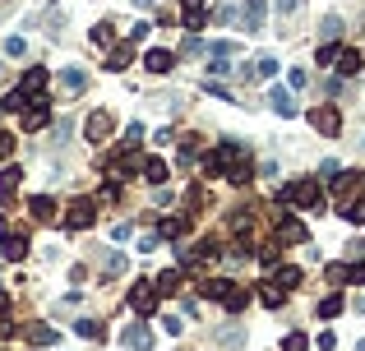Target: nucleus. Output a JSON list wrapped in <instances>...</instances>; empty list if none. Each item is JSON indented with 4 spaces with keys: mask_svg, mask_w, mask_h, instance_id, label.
Masks as SVG:
<instances>
[{
    "mask_svg": "<svg viewBox=\"0 0 365 351\" xmlns=\"http://www.w3.org/2000/svg\"><path fill=\"white\" fill-rule=\"evenodd\" d=\"M282 199H287V203H301V208H319L324 203V190H319V181H291L287 190H282Z\"/></svg>",
    "mask_w": 365,
    "mask_h": 351,
    "instance_id": "f257e3e1",
    "label": "nucleus"
},
{
    "mask_svg": "<svg viewBox=\"0 0 365 351\" xmlns=\"http://www.w3.org/2000/svg\"><path fill=\"white\" fill-rule=\"evenodd\" d=\"M65 222H70L75 231L92 227V222H97V199H75V203L65 208Z\"/></svg>",
    "mask_w": 365,
    "mask_h": 351,
    "instance_id": "f03ea898",
    "label": "nucleus"
},
{
    "mask_svg": "<svg viewBox=\"0 0 365 351\" xmlns=\"http://www.w3.org/2000/svg\"><path fill=\"white\" fill-rule=\"evenodd\" d=\"M157 301H162V291L152 287V282H135V291H130V305H135L144 319H148L152 310H157Z\"/></svg>",
    "mask_w": 365,
    "mask_h": 351,
    "instance_id": "7ed1b4c3",
    "label": "nucleus"
},
{
    "mask_svg": "<svg viewBox=\"0 0 365 351\" xmlns=\"http://www.w3.org/2000/svg\"><path fill=\"white\" fill-rule=\"evenodd\" d=\"M310 125H315L319 134L337 139V130H342V111H337V107H315V111H310Z\"/></svg>",
    "mask_w": 365,
    "mask_h": 351,
    "instance_id": "20e7f679",
    "label": "nucleus"
},
{
    "mask_svg": "<svg viewBox=\"0 0 365 351\" xmlns=\"http://www.w3.org/2000/svg\"><path fill=\"white\" fill-rule=\"evenodd\" d=\"M111 130H116V121H111V111H92L88 125H83V134H88V143H107Z\"/></svg>",
    "mask_w": 365,
    "mask_h": 351,
    "instance_id": "39448f33",
    "label": "nucleus"
},
{
    "mask_svg": "<svg viewBox=\"0 0 365 351\" xmlns=\"http://www.w3.org/2000/svg\"><path fill=\"white\" fill-rule=\"evenodd\" d=\"M277 241H282V245H301V241H310V231H305L296 217L277 213Z\"/></svg>",
    "mask_w": 365,
    "mask_h": 351,
    "instance_id": "423d86ee",
    "label": "nucleus"
},
{
    "mask_svg": "<svg viewBox=\"0 0 365 351\" xmlns=\"http://www.w3.org/2000/svg\"><path fill=\"white\" fill-rule=\"evenodd\" d=\"M121 342L130 351H148L152 347V328H148V323H130V328L121 333Z\"/></svg>",
    "mask_w": 365,
    "mask_h": 351,
    "instance_id": "0eeeda50",
    "label": "nucleus"
},
{
    "mask_svg": "<svg viewBox=\"0 0 365 351\" xmlns=\"http://www.w3.org/2000/svg\"><path fill=\"white\" fill-rule=\"evenodd\" d=\"M130 61H135V42H116L107 56V70L111 74H121V70H130Z\"/></svg>",
    "mask_w": 365,
    "mask_h": 351,
    "instance_id": "6e6552de",
    "label": "nucleus"
},
{
    "mask_svg": "<svg viewBox=\"0 0 365 351\" xmlns=\"http://www.w3.org/2000/svg\"><path fill=\"white\" fill-rule=\"evenodd\" d=\"M171 51H162V46H152L148 56H144V70H148V74H171Z\"/></svg>",
    "mask_w": 365,
    "mask_h": 351,
    "instance_id": "1a4fd4ad",
    "label": "nucleus"
},
{
    "mask_svg": "<svg viewBox=\"0 0 365 351\" xmlns=\"http://www.w3.org/2000/svg\"><path fill=\"white\" fill-rule=\"evenodd\" d=\"M273 287L296 291V287H301V268H296V263H277V268H273Z\"/></svg>",
    "mask_w": 365,
    "mask_h": 351,
    "instance_id": "9d476101",
    "label": "nucleus"
},
{
    "mask_svg": "<svg viewBox=\"0 0 365 351\" xmlns=\"http://www.w3.org/2000/svg\"><path fill=\"white\" fill-rule=\"evenodd\" d=\"M0 245H5V259H10V263H19L23 254H28V236H23V231H10Z\"/></svg>",
    "mask_w": 365,
    "mask_h": 351,
    "instance_id": "9b49d317",
    "label": "nucleus"
},
{
    "mask_svg": "<svg viewBox=\"0 0 365 351\" xmlns=\"http://www.w3.org/2000/svg\"><path fill=\"white\" fill-rule=\"evenodd\" d=\"M28 213H32V222H56V199H46V194L28 199Z\"/></svg>",
    "mask_w": 365,
    "mask_h": 351,
    "instance_id": "f8f14e48",
    "label": "nucleus"
},
{
    "mask_svg": "<svg viewBox=\"0 0 365 351\" xmlns=\"http://www.w3.org/2000/svg\"><path fill=\"white\" fill-rule=\"evenodd\" d=\"M259 28H264V0H250L245 19H241V32H259Z\"/></svg>",
    "mask_w": 365,
    "mask_h": 351,
    "instance_id": "ddd939ff",
    "label": "nucleus"
},
{
    "mask_svg": "<svg viewBox=\"0 0 365 351\" xmlns=\"http://www.w3.org/2000/svg\"><path fill=\"white\" fill-rule=\"evenodd\" d=\"M268 102H273V111L282 116V121H291V116H296V102H291L287 88H273V92H268Z\"/></svg>",
    "mask_w": 365,
    "mask_h": 351,
    "instance_id": "4468645a",
    "label": "nucleus"
},
{
    "mask_svg": "<svg viewBox=\"0 0 365 351\" xmlns=\"http://www.w3.org/2000/svg\"><path fill=\"white\" fill-rule=\"evenodd\" d=\"M139 176L148 185H162L167 181V162H162V157H144V171H139Z\"/></svg>",
    "mask_w": 365,
    "mask_h": 351,
    "instance_id": "2eb2a0df",
    "label": "nucleus"
},
{
    "mask_svg": "<svg viewBox=\"0 0 365 351\" xmlns=\"http://www.w3.org/2000/svg\"><path fill=\"white\" fill-rule=\"evenodd\" d=\"M361 65H365V61H361V51H351V46H347V51H337V74H347V79H351V74H361Z\"/></svg>",
    "mask_w": 365,
    "mask_h": 351,
    "instance_id": "dca6fc26",
    "label": "nucleus"
},
{
    "mask_svg": "<svg viewBox=\"0 0 365 351\" xmlns=\"http://www.w3.org/2000/svg\"><path fill=\"white\" fill-rule=\"evenodd\" d=\"M19 181H23V171H19V167H5V171H0V199H5V203L14 199Z\"/></svg>",
    "mask_w": 365,
    "mask_h": 351,
    "instance_id": "f3484780",
    "label": "nucleus"
},
{
    "mask_svg": "<svg viewBox=\"0 0 365 351\" xmlns=\"http://www.w3.org/2000/svg\"><path fill=\"white\" fill-rule=\"evenodd\" d=\"M250 176H255V167H250V157H236L227 167V181L231 185H250Z\"/></svg>",
    "mask_w": 365,
    "mask_h": 351,
    "instance_id": "a211bd4d",
    "label": "nucleus"
},
{
    "mask_svg": "<svg viewBox=\"0 0 365 351\" xmlns=\"http://www.w3.org/2000/svg\"><path fill=\"white\" fill-rule=\"evenodd\" d=\"M46 79H51V74H46L42 65H32L28 74H23V83H19V88H23V92H28V97H32V92H42V88H46Z\"/></svg>",
    "mask_w": 365,
    "mask_h": 351,
    "instance_id": "6ab92c4d",
    "label": "nucleus"
},
{
    "mask_svg": "<svg viewBox=\"0 0 365 351\" xmlns=\"http://www.w3.org/2000/svg\"><path fill=\"white\" fill-rule=\"evenodd\" d=\"M46 121H51V107H46V102L42 107H23V130H42Z\"/></svg>",
    "mask_w": 365,
    "mask_h": 351,
    "instance_id": "aec40b11",
    "label": "nucleus"
},
{
    "mask_svg": "<svg viewBox=\"0 0 365 351\" xmlns=\"http://www.w3.org/2000/svg\"><path fill=\"white\" fill-rule=\"evenodd\" d=\"M342 305H347V301H342V291L324 296V301H319V319H333V314H342Z\"/></svg>",
    "mask_w": 365,
    "mask_h": 351,
    "instance_id": "412c9836",
    "label": "nucleus"
},
{
    "mask_svg": "<svg viewBox=\"0 0 365 351\" xmlns=\"http://www.w3.org/2000/svg\"><path fill=\"white\" fill-rule=\"evenodd\" d=\"M181 231H185V217H162V222H157V236H162V241L181 236Z\"/></svg>",
    "mask_w": 365,
    "mask_h": 351,
    "instance_id": "4be33fe9",
    "label": "nucleus"
},
{
    "mask_svg": "<svg viewBox=\"0 0 365 351\" xmlns=\"http://www.w3.org/2000/svg\"><path fill=\"white\" fill-rule=\"evenodd\" d=\"M222 305H227V310H245V305H250V291H241L236 282H231V291L222 296Z\"/></svg>",
    "mask_w": 365,
    "mask_h": 351,
    "instance_id": "5701e85b",
    "label": "nucleus"
},
{
    "mask_svg": "<svg viewBox=\"0 0 365 351\" xmlns=\"http://www.w3.org/2000/svg\"><path fill=\"white\" fill-rule=\"evenodd\" d=\"M61 83H65L70 92H83V88H88V74H83V70H65Z\"/></svg>",
    "mask_w": 365,
    "mask_h": 351,
    "instance_id": "b1692460",
    "label": "nucleus"
},
{
    "mask_svg": "<svg viewBox=\"0 0 365 351\" xmlns=\"http://www.w3.org/2000/svg\"><path fill=\"white\" fill-rule=\"evenodd\" d=\"M227 291H231V282H227V277H213V282H204V296H208V301H222Z\"/></svg>",
    "mask_w": 365,
    "mask_h": 351,
    "instance_id": "393cba45",
    "label": "nucleus"
},
{
    "mask_svg": "<svg viewBox=\"0 0 365 351\" xmlns=\"http://www.w3.org/2000/svg\"><path fill=\"white\" fill-rule=\"evenodd\" d=\"M75 333L92 337V342H102V337H107V333H102V323H97V319H79V323H75Z\"/></svg>",
    "mask_w": 365,
    "mask_h": 351,
    "instance_id": "a878e982",
    "label": "nucleus"
},
{
    "mask_svg": "<svg viewBox=\"0 0 365 351\" xmlns=\"http://www.w3.org/2000/svg\"><path fill=\"white\" fill-rule=\"evenodd\" d=\"M277 74V56H259L255 61V79H273Z\"/></svg>",
    "mask_w": 365,
    "mask_h": 351,
    "instance_id": "bb28decb",
    "label": "nucleus"
},
{
    "mask_svg": "<svg viewBox=\"0 0 365 351\" xmlns=\"http://www.w3.org/2000/svg\"><path fill=\"white\" fill-rule=\"evenodd\" d=\"M0 107H5V111H23V107H28V92H23V88L5 92V102H0Z\"/></svg>",
    "mask_w": 365,
    "mask_h": 351,
    "instance_id": "cd10ccee",
    "label": "nucleus"
},
{
    "mask_svg": "<svg viewBox=\"0 0 365 351\" xmlns=\"http://www.w3.org/2000/svg\"><path fill=\"white\" fill-rule=\"evenodd\" d=\"M176 287H181V273H176V268L157 277V291H162V296H176Z\"/></svg>",
    "mask_w": 365,
    "mask_h": 351,
    "instance_id": "c85d7f7f",
    "label": "nucleus"
},
{
    "mask_svg": "<svg viewBox=\"0 0 365 351\" xmlns=\"http://www.w3.org/2000/svg\"><path fill=\"white\" fill-rule=\"evenodd\" d=\"M282 351H310V337L305 333H287L282 337Z\"/></svg>",
    "mask_w": 365,
    "mask_h": 351,
    "instance_id": "c756f323",
    "label": "nucleus"
},
{
    "mask_svg": "<svg viewBox=\"0 0 365 351\" xmlns=\"http://www.w3.org/2000/svg\"><path fill=\"white\" fill-rule=\"evenodd\" d=\"M324 42H333V37H342V19H337V14H328V19H324Z\"/></svg>",
    "mask_w": 365,
    "mask_h": 351,
    "instance_id": "7c9ffc66",
    "label": "nucleus"
},
{
    "mask_svg": "<svg viewBox=\"0 0 365 351\" xmlns=\"http://www.w3.org/2000/svg\"><path fill=\"white\" fill-rule=\"evenodd\" d=\"M301 5H305V0H277V14H282V23L301 14Z\"/></svg>",
    "mask_w": 365,
    "mask_h": 351,
    "instance_id": "2f4dec72",
    "label": "nucleus"
},
{
    "mask_svg": "<svg viewBox=\"0 0 365 351\" xmlns=\"http://www.w3.org/2000/svg\"><path fill=\"white\" fill-rule=\"evenodd\" d=\"M259 301H264L268 310H277L282 301H287V291H282V287H273V291H259Z\"/></svg>",
    "mask_w": 365,
    "mask_h": 351,
    "instance_id": "473e14b6",
    "label": "nucleus"
},
{
    "mask_svg": "<svg viewBox=\"0 0 365 351\" xmlns=\"http://www.w3.org/2000/svg\"><path fill=\"white\" fill-rule=\"evenodd\" d=\"M111 32H116V23H97V28H92V42L107 46V42H111Z\"/></svg>",
    "mask_w": 365,
    "mask_h": 351,
    "instance_id": "72a5a7b5",
    "label": "nucleus"
},
{
    "mask_svg": "<svg viewBox=\"0 0 365 351\" xmlns=\"http://www.w3.org/2000/svg\"><path fill=\"white\" fill-rule=\"evenodd\" d=\"M195 157H199V139L190 134V143H181V162H185V167H190V162H195Z\"/></svg>",
    "mask_w": 365,
    "mask_h": 351,
    "instance_id": "f704fd0d",
    "label": "nucleus"
},
{
    "mask_svg": "<svg viewBox=\"0 0 365 351\" xmlns=\"http://www.w3.org/2000/svg\"><path fill=\"white\" fill-rule=\"evenodd\" d=\"M328 282L342 287V282H347V263H328Z\"/></svg>",
    "mask_w": 365,
    "mask_h": 351,
    "instance_id": "c9c22d12",
    "label": "nucleus"
},
{
    "mask_svg": "<svg viewBox=\"0 0 365 351\" xmlns=\"http://www.w3.org/2000/svg\"><path fill=\"white\" fill-rule=\"evenodd\" d=\"M32 342H37V347H56V333H51V328H32Z\"/></svg>",
    "mask_w": 365,
    "mask_h": 351,
    "instance_id": "e433bc0d",
    "label": "nucleus"
},
{
    "mask_svg": "<svg viewBox=\"0 0 365 351\" xmlns=\"http://www.w3.org/2000/svg\"><path fill=\"white\" fill-rule=\"evenodd\" d=\"M204 88L213 92V97H222V102H231V88H227V83H217V79H208V83H204Z\"/></svg>",
    "mask_w": 365,
    "mask_h": 351,
    "instance_id": "4c0bfd02",
    "label": "nucleus"
},
{
    "mask_svg": "<svg viewBox=\"0 0 365 351\" xmlns=\"http://www.w3.org/2000/svg\"><path fill=\"white\" fill-rule=\"evenodd\" d=\"M139 139H144V125H130L125 130V148H139Z\"/></svg>",
    "mask_w": 365,
    "mask_h": 351,
    "instance_id": "58836bf2",
    "label": "nucleus"
},
{
    "mask_svg": "<svg viewBox=\"0 0 365 351\" xmlns=\"http://www.w3.org/2000/svg\"><path fill=\"white\" fill-rule=\"evenodd\" d=\"M14 153V134H10V130H0V157H10Z\"/></svg>",
    "mask_w": 365,
    "mask_h": 351,
    "instance_id": "ea45409f",
    "label": "nucleus"
},
{
    "mask_svg": "<svg viewBox=\"0 0 365 351\" xmlns=\"http://www.w3.org/2000/svg\"><path fill=\"white\" fill-rule=\"evenodd\" d=\"M347 282H361L365 287V263H347Z\"/></svg>",
    "mask_w": 365,
    "mask_h": 351,
    "instance_id": "a19ab883",
    "label": "nucleus"
},
{
    "mask_svg": "<svg viewBox=\"0 0 365 351\" xmlns=\"http://www.w3.org/2000/svg\"><path fill=\"white\" fill-rule=\"evenodd\" d=\"M337 347V333H333V328H324V333H319V351H333Z\"/></svg>",
    "mask_w": 365,
    "mask_h": 351,
    "instance_id": "79ce46f5",
    "label": "nucleus"
},
{
    "mask_svg": "<svg viewBox=\"0 0 365 351\" xmlns=\"http://www.w3.org/2000/svg\"><path fill=\"white\" fill-rule=\"evenodd\" d=\"M157 245H162V236H157V231H152V236H144V241H139V250H144V254H152V250H157Z\"/></svg>",
    "mask_w": 365,
    "mask_h": 351,
    "instance_id": "37998d69",
    "label": "nucleus"
},
{
    "mask_svg": "<svg viewBox=\"0 0 365 351\" xmlns=\"http://www.w3.org/2000/svg\"><path fill=\"white\" fill-rule=\"evenodd\" d=\"M148 32H152V23H135V28H130V42H144Z\"/></svg>",
    "mask_w": 365,
    "mask_h": 351,
    "instance_id": "c03bdc74",
    "label": "nucleus"
},
{
    "mask_svg": "<svg viewBox=\"0 0 365 351\" xmlns=\"http://www.w3.org/2000/svg\"><path fill=\"white\" fill-rule=\"evenodd\" d=\"M5 56H23V37H10V42H5Z\"/></svg>",
    "mask_w": 365,
    "mask_h": 351,
    "instance_id": "a18cd8bd",
    "label": "nucleus"
},
{
    "mask_svg": "<svg viewBox=\"0 0 365 351\" xmlns=\"http://www.w3.org/2000/svg\"><path fill=\"white\" fill-rule=\"evenodd\" d=\"M0 323H10V296L0 291Z\"/></svg>",
    "mask_w": 365,
    "mask_h": 351,
    "instance_id": "49530a36",
    "label": "nucleus"
},
{
    "mask_svg": "<svg viewBox=\"0 0 365 351\" xmlns=\"http://www.w3.org/2000/svg\"><path fill=\"white\" fill-rule=\"evenodd\" d=\"M5 236H10V222H5V217H0V241H5Z\"/></svg>",
    "mask_w": 365,
    "mask_h": 351,
    "instance_id": "de8ad7c7",
    "label": "nucleus"
},
{
    "mask_svg": "<svg viewBox=\"0 0 365 351\" xmlns=\"http://www.w3.org/2000/svg\"><path fill=\"white\" fill-rule=\"evenodd\" d=\"M135 5H152V0H135Z\"/></svg>",
    "mask_w": 365,
    "mask_h": 351,
    "instance_id": "09e8293b",
    "label": "nucleus"
}]
</instances>
